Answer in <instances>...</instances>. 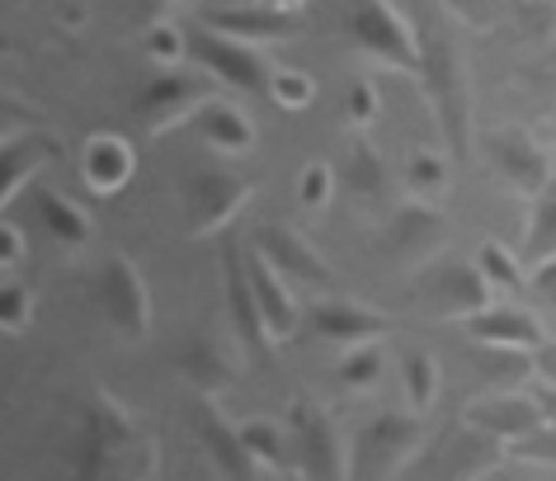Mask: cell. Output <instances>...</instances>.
Masks as SVG:
<instances>
[{
    "label": "cell",
    "mask_w": 556,
    "mask_h": 481,
    "mask_svg": "<svg viewBox=\"0 0 556 481\" xmlns=\"http://www.w3.org/2000/svg\"><path fill=\"white\" fill-rule=\"evenodd\" d=\"M156 467V444L137 434L132 416L114 396L100 392L80 416L76 477L80 481H147Z\"/></svg>",
    "instance_id": "1"
},
{
    "label": "cell",
    "mask_w": 556,
    "mask_h": 481,
    "mask_svg": "<svg viewBox=\"0 0 556 481\" xmlns=\"http://www.w3.org/2000/svg\"><path fill=\"white\" fill-rule=\"evenodd\" d=\"M425 38V58H420V86L425 100L434 109V123L448 142L453 156L471 151V128H477V94H471V72L463 62V52L448 34H420Z\"/></svg>",
    "instance_id": "2"
},
{
    "label": "cell",
    "mask_w": 556,
    "mask_h": 481,
    "mask_svg": "<svg viewBox=\"0 0 556 481\" xmlns=\"http://www.w3.org/2000/svg\"><path fill=\"white\" fill-rule=\"evenodd\" d=\"M425 444L415 410H378L350 439V481H396Z\"/></svg>",
    "instance_id": "3"
},
{
    "label": "cell",
    "mask_w": 556,
    "mask_h": 481,
    "mask_svg": "<svg viewBox=\"0 0 556 481\" xmlns=\"http://www.w3.org/2000/svg\"><path fill=\"white\" fill-rule=\"evenodd\" d=\"M350 38L364 58L392 66V72L420 76L425 38L392 0H350Z\"/></svg>",
    "instance_id": "4"
},
{
    "label": "cell",
    "mask_w": 556,
    "mask_h": 481,
    "mask_svg": "<svg viewBox=\"0 0 556 481\" xmlns=\"http://www.w3.org/2000/svg\"><path fill=\"white\" fill-rule=\"evenodd\" d=\"M495 288L485 283L477 260L439 255L434 265L415 269V307L434 321H471L481 307H491Z\"/></svg>",
    "instance_id": "5"
},
{
    "label": "cell",
    "mask_w": 556,
    "mask_h": 481,
    "mask_svg": "<svg viewBox=\"0 0 556 481\" xmlns=\"http://www.w3.org/2000/svg\"><path fill=\"white\" fill-rule=\"evenodd\" d=\"M288 434H293V463L307 481H350V444L336 434L330 410L302 396L288 406Z\"/></svg>",
    "instance_id": "6"
},
{
    "label": "cell",
    "mask_w": 556,
    "mask_h": 481,
    "mask_svg": "<svg viewBox=\"0 0 556 481\" xmlns=\"http://www.w3.org/2000/svg\"><path fill=\"white\" fill-rule=\"evenodd\" d=\"M463 425L477 430L481 439H495V444L514 448L547 425V406H542V392L533 388H500V392L471 396L463 406Z\"/></svg>",
    "instance_id": "7"
},
{
    "label": "cell",
    "mask_w": 556,
    "mask_h": 481,
    "mask_svg": "<svg viewBox=\"0 0 556 481\" xmlns=\"http://www.w3.org/2000/svg\"><path fill=\"white\" fill-rule=\"evenodd\" d=\"M207 100H217L213 76L170 66V72H156L142 90H137L132 114L147 123V132H170L175 123H193V114H199Z\"/></svg>",
    "instance_id": "8"
},
{
    "label": "cell",
    "mask_w": 556,
    "mask_h": 481,
    "mask_svg": "<svg viewBox=\"0 0 556 481\" xmlns=\"http://www.w3.org/2000/svg\"><path fill=\"white\" fill-rule=\"evenodd\" d=\"M250 194H255V180L231 166H213L193 175L185 185V231L189 237H213V231H222L245 208Z\"/></svg>",
    "instance_id": "9"
},
{
    "label": "cell",
    "mask_w": 556,
    "mask_h": 481,
    "mask_svg": "<svg viewBox=\"0 0 556 481\" xmlns=\"http://www.w3.org/2000/svg\"><path fill=\"white\" fill-rule=\"evenodd\" d=\"M189 62L231 90H264L269 94L274 66L264 58V48L236 43V38H222L213 29H189Z\"/></svg>",
    "instance_id": "10"
},
{
    "label": "cell",
    "mask_w": 556,
    "mask_h": 481,
    "mask_svg": "<svg viewBox=\"0 0 556 481\" xmlns=\"http://www.w3.org/2000/svg\"><path fill=\"white\" fill-rule=\"evenodd\" d=\"M94 298H100L104 321L114 326L118 336L128 340H147L151 336V293L142 269L132 265L128 255H109L100 269V283H94Z\"/></svg>",
    "instance_id": "11"
},
{
    "label": "cell",
    "mask_w": 556,
    "mask_h": 481,
    "mask_svg": "<svg viewBox=\"0 0 556 481\" xmlns=\"http://www.w3.org/2000/svg\"><path fill=\"white\" fill-rule=\"evenodd\" d=\"M448 217H443L439 203H425V199H406L401 208L392 213V223H387L382 241H387V255L396 260V265L406 269H425L434 265L443 255V245H448Z\"/></svg>",
    "instance_id": "12"
},
{
    "label": "cell",
    "mask_w": 556,
    "mask_h": 481,
    "mask_svg": "<svg viewBox=\"0 0 556 481\" xmlns=\"http://www.w3.org/2000/svg\"><path fill=\"white\" fill-rule=\"evenodd\" d=\"M307 326H312L316 340H326V345H340V350L382 345V340L396 331V321L387 312L368 307V302H354V298H321L307 312Z\"/></svg>",
    "instance_id": "13"
},
{
    "label": "cell",
    "mask_w": 556,
    "mask_h": 481,
    "mask_svg": "<svg viewBox=\"0 0 556 481\" xmlns=\"http://www.w3.org/2000/svg\"><path fill=\"white\" fill-rule=\"evenodd\" d=\"M485 151H491V166H495V175L514 189V194H523V199H538L542 189H547V185L556 180L552 156L542 151L538 137H533V132H523V128H505V132H495L491 142H485Z\"/></svg>",
    "instance_id": "14"
},
{
    "label": "cell",
    "mask_w": 556,
    "mask_h": 481,
    "mask_svg": "<svg viewBox=\"0 0 556 481\" xmlns=\"http://www.w3.org/2000/svg\"><path fill=\"white\" fill-rule=\"evenodd\" d=\"M255 251L269 260L278 279H288V283H302V288H312V293H326V283H330V265H326V255L316 251V245L302 237L298 227H283V223H269V227H260L255 231Z\"/></svg>",
    "instance_id": "15"
},
{
    "label": "cell",
    "mask_w": 556,
    "mask_h": 481,
    "mask_svg": "<svg viewBox=\"0 0 556 481\" xmlns=\"http://www.w3.org/2000/svg\"><path fill=\"white\" fill-rule=\"evenodd\" d=\"M463 331L481 350H519V354H533L552 340L547 326H542V312L519 307V302H491L471 321H463Z\"/></svg>",
    "instance_id": "16"
},
{
    "label": "cell",
    "mask_w": 556,
    "mask_h": 481,
    "mask_svg": "<svg viewBox=\"0 0 556 481\" xmlns=\"http://www.w3.org/2000/svg\"><path fill=\"white\" fill-rule=\"evenodd\" d=\"M222 288H227V316H231V331L236 340L245 345V354L255 359H269L274 354V336L260 316V302H255V283H250V260L227 245L222 251Z\"/></svg>",
    "instance_id": "17"
},
{
    "label": "cell",
    "mask_w": 556,
    "mask_h": 481,
    "mask_svg": "<svg viewBox=\"0 0 556 481\" xmlns=\"http://www.w3.org/2000/svg\"><path fill=\"white\" fill-rule=\"evenodd\" d=\"M193 430H199L203 453L217 463V472L227 481H260L264 477L255 467V458L245 453V444H241V425L222 416V406L213 402V396H203L199 410H193Z\"/></svg>",
    "instance_id": "18"
},
{
    "label": "cell",
    "mask_w": 556,
    "mask_h": 481,
    "mask_svg": "<svg viewBox=\"0 0 556 481\" xmlns=\"http://www.w3.org/2000/svg\"><path fill=\"white\" fill-rule=\"evenodd\" d=\"M203 29H213L222 38H236V43H250V48H269V43H283V38H293L298 20H293V10H274V5H260V0H250V5L207 10Z\"/></svg>",
    "instance_id": "19"
},
{
    "label": "cell",
    "mask_w": 556,
    "mask_h": 481,
    "mask_svg": "<svg viewBox=\"0 0 556 481\" xmlns=\"http://www.w3.org/2000/svg\"><path fill=\"white\" fill-rule=\"evenodd\" d=\"M245 260H250V283H255L260 316H264V326H269L274 345H283V340H293V336H298V326L307 321V316L298 312V302H293V283L278 279L274 265H269V260H264L260 251H250Z\"/></svg>",
    "instance_id": "20"
},
{
    "label": "cell",
    "mask_w": 556,
    "mask_h": 481,
    "mask_svg": "<svg viewBox=\"0 0 556 481\" xmlns=\"http://www.w3.org/2000/svg\"><path fill=\"white\" fill-rule=\"evenodd\" d=\"M193 132L207 151L217 156H245L255 147V123H250L231 100H207L199 114H193Z\"/></svg>",
    "instance_id": "21"
},
{
    "label": "cell",
    "mask_w": 556,
    "mask_h": 481,
    "mask_svg": "<svg viewBox=\"0 0 556 481\" xmlns=\"http://www.w3.org/2000/svg\"><path fill=\"white\" fill-rule=\"evenodd\" d=\"M80 175H86V185L94 194H118L123 185L132 180V147L123 142L118 132H100L90 137L86 151H80Z\"/></svg>",
    "instance_id": "22"
},
{
    "label": "cell",
    "mask_w": 556,
    "mask_h": 481,
    "mask_svg": "<svg viewBox=\"0 0 556 481\" xmlns=\"http://www.w3.org/2000/svg\"><path fill=\"white\" fill-rule=\"evenodd\" d=\"M52 161V142L43 132H15L5 137V151H0V203H10L20 189L34 185V175Z\"/></svg>",
    "instance_id": "23"
},
{
    "label": "cell",
    "mask_w": 556,
    "mask_h": 481,
    "mask_svg": "<svg viewBox=\"0 0 556 481\" xmlns=\"http://www.w3.org/2000/svg\"><path fill=\"white\" fill-rule=\"evenodd\" d=\"M34 208H38V217H43V227H48V237L58 241V245H86L90 241V217H86V208L80 203H72V199H62L58 189H34Z\"/></svg>",
    "instance_id": "24"
},
{
    "label": "cell",
    "mask_w": 556,
    "mask_h": 481,
    "mask_svg": "<svg viewBox=\"0 0 556 481\" xmlns=\"http://www.w3.org/2000/svg\"><path fill=\"white\" fill-rule=\"evenodd\" d=\"M556 260V180L528 203V223H523V265H552Z\"/></svg>",
    "instance_id": "25"
},
{
    "label": "cell",
    "mask_w": 556,
    "mask_h": 481,
    "mask_svg": "<svg viewBox=\"0 0 556 481\" xmlns=\"http://www.w3.org/2000/svg\"><path fill=\"white\" fill-rule=\"evenodd\" d=\"M241 444L255 458L260 472H278L288 463V453H293V434H288V420L278 425V420L255 416V420H241Z\"/></svg>",
    "instance_id": "26"
},
{
    "label": "cell",
    "mask_w": 556,
    "mask_h": 481,
    "mask_svg": "<svg viewBox=\"0 0 556 481\" xmlns=\"http://www.w3.org/2000/svg\"><path fill=\"white\" fill-rule=\"evenodd\" d=\"M439 382H443V374H439V359L429 350L415 345V350L401 354V392H406V406L415 416H425V410L439 402Z\"/></svg>",
    "instance_id": "27"
},
{
    "label": "cell",
    "mask_w": 556,
    "mask_h": 481,
    "mask_svg": "<svg viewBox=\"0 0 556 481\" xmlns=\"http://www.w3.org/2000/svg\"><path fill=\"white\" fill-rule=\"evenodd\" d=\"M179 368H185V378H189L199 392H207V396L222 392V388H231V378H236L231 359L213 345V340H193V345L179 354Z\"/></svg>",
    "instance_id": "28"
},
{
    "label": "cell",
    "mask_w": 556,
    "mask_h": 481,
    "mask_svg": "<svg viewBox=\"0 0 556 481\" xmlns=\"http://www.w3.org/2000/svg\"><path fill=\"white\" fill-rule=\"evenodd\" d=\"M406 189H410V199L439 203L448 194V156L434 147H415L406 156Z\"/></svg>",
    "instance_id": "29"
},
{
    "label": "cell",
    "mask_w": 556,
    "mask_h": 481,
    "mask_svg": "<svg viewBox=\"0 0 556 481\" xmlns=\"http://www.w3.org/2000/svg\"><path fill=\"white\" fill-rule=\"evenodd\" d=\"M382 374H387L382 345H354V350H344L336 364V382L344 392H372L382 382Z\"/></svg>",
    "instance_id": "30"
},
{
    "label": "cell",
    "mask_w": 556,
    "mask_h": 481,
    "mask_svg": "<svg viewBox=\"0 0 556 481\" xmlns=\"http://www.w3.org/2000/svg\"><path fill=\"white\" fill-rule=\"evenodd\" d=\"M477 265H481L485 283H491L495 293H523V288H528V265H523V255L505 251L500 241H485V245H481Z\"/></svg>",
    "instance_id": "31"
},
{
    "label": "cell",
    "mask_w": 556,
    "mask_h": 481,
    "mask_svg": "<svg viewBox=\"0 0 556 481\" xmlns=\"http://www.w3.org/2000/svg\"><path fill=\"white\" fill-rule=\"evenodd\" d=\"M34 283L29 279H5L0 283V326H5V336H20L34 326Z\"/></svg>",
    "instance_id": "32"
},
{
    "label": "cell",
    "mask_w": 556,
    "mask_h": 481,
    "mask_svg": "<svg viewBox=\"0 0 556 481\" xmlns=\"http://www.w3.org/2000/svg\"><path fill=\"white\" fill-rule=\"evenodd\" d=\"M142 48L161 62V72H170V66H179V62L189 58V29H179L175 20H165V15H161V20L142 34Z\"/></svg>",
    "instance_id": "33"
},
{
    "label": "cell",
    "mask_w": 556,
    "mask_h": 481,
    "mask_svg": "<svg viewBox=\"0 0 556 481\" xmlns=\"http://www.w3.org/2000/svg\"><path fill=\"white\" fill-rule=\"evenodd\" d=\"M269 94H274V104L278 109H307L316 100V80L307 72H278L274 66V80H269Z\"/></svg>",
    "instance_id": "34"
},
{
    "label": "cell",
    "mask_w": 556,
    "mask_h": 481,
    "mask_svg": "<svg viewBox=\"0 0 556 481\" xmlns=\"http://www.w3.org/2000/svg\"><path fill=\"white\" fill-rule=\"evenodd\" d=\"M509 458L523 463V467H552L556 472V425H542L538 434H528L523 444H514Z\"/></svg>",
    "instance_id": "35"
},
{
    "label": "cell",
    "mask_w": 556,
    "mask_h": 481,
    "mask_svg": "<svg viewBox=\"0 0 556 481\" xmlns=\"http://www.w3.org/2000/svg\"><path fill=\"white\" fill-rule=\"evenodd\" d=\"M330 194H336V170H330L326 161H312L298 180V199L307 203V208H326Z\"/></svg>",
    "instance_id": "36"
},
{
    "label": "cell",
    "mask_w": 556,
    "mask_h": 481,
    "mask_svg": "<svg viewBox=\"0 0 556 481\" xmlns=\"http://www.w3.org/2000/svg\"><path fill=\"white\" fill-rule=\"evenodd\" d=\"M439 5L467 29H495L500 20V0H439Z\"/></svg>",
    "instance_id": "37"
},
{
    "label": "cell",
    "mask_w": 556,
    "mask_h": 481,
    "mask_svg": "<svg viewBox=\"0 0 556 481\" xmlns=\"http://www.w3.org/2000/svg\"><path fill=\"white\" fill-rule=\"evenodd\" d=\"M382 180H387V170H382L378 151L358 142V147H354V189H358V194H364V189H368V194H378Z\"/></svg>",
    "instance_id": "38"
},
{
    "label": "cell",
    "mask_w": 556,
    "mask_h": 481,
    "mask_svg": "<svg viewBox=\"0 0 556 481\" xmlns=\"http://www.w3.org/2000/svg\"><path fill=\"white\" fill-rule=\"evenodd\" d=\"M20 260H24V237L15 223H0V279H20Z\"/></svg>",
    "instance_id": "39"
},
{
    "label": "cell",
    "mask_w": 556,
    "mask_h": 481,
    "mask_svg": "<svg viewBox=\"0 0 556 481\" xmlns=\"http://www.w3.org/2000/svg\"><path fill=\"white\" fill-rule=\"evenodd\" d=\"M372 118H378V90H372L368 80H354V90H350V123H354V128H368Z\"/></svg>",
    "instance_id": "40"
},
{
    "label": "cell",
    "mask_w": 556,
    "mask_h": 481,
    "mask_svg": "<svg viewBox=\"0 0 556 481\" xmlns=\"http://www.w3.org/2000/svg\"><path fill=\"white\" fill-rule=\"evenodd\" d=\"M528 293H533L542 307H556V260H552V265L528 269Z\"/></svg>",
    "instance_id": "41"
},
{
    "label": "cell",
    "mask_w": 556,
    "mask_h": 481,
    "mask_svg": "<svg viewBox=\"0 0 556 481\" xmlns=\"http://www.w3.org/2000/svg\"><path fill=\"white\" fill-rule=\"evenodd\" d=\"M533 378L542 382V388H556V340L533 350Z\"/></svg>",
    "instance_id": "42"
},
{
    "label": "cell",
    "mask_w": 556,
    "mask_h": 481,
    "mask_svg": "<svg viewBox=\"0 0 556 481\" xmlns=\"http://www.w3.org/2000/svg\"><path fill=\"white\" fill-rule=\"evenodd\" d=\"M542 392V406H547V425H556V388H538Z\"/></svg>",
    "instance_id": "43"
},
{
    "label": "cell",
    "mask_w": 556,
    "mask_h": 481,
    "mask_svg": "<svg viewBox=\"0 0 556 481\" xmlns=\"http://www.w3.org/2000/svg\"><path fill=\"white\" fill-rule=\"evenodd\" d=\"M260 5H274V10H298L302 0H260Z\"/></svg>",
    "instance_id": "44"
},
{
    "label": "cell",
    "mask_w": 556,
    "mask_h": 481,
    "mask_svg": "<svg viewBox=\"0 0 556 481\" xmlns=\"http://www.w3.org/2000/svg\"><path fill=\"white\" fill-rule=\"evenodd\" d=\"M151 5H156V10H175L179 0H151Z\"/></svg>",
    "instance_id": "45"
},
{
    "label": "cell",
    "mask_w": 556,
    "mask_h": 481,
    "mask_svg": "<svg viewBox=\"0 0 556 481\" xmlns=\"http://www.w3.org/2000/svg\"><path fill=\"white\" fill-rule=\"evenodd\" d=\"M495 481H519V477H505V472H500V477H495Z\"/></svg>",
    "instance_id": "46"
}]
</instances>
